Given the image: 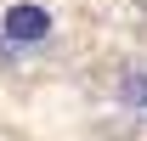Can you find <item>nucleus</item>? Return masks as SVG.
Instances as JSON below:
<instances>
[{"label":"nucleus","mask_w":147,"mask_h":141,"mask_svg":"<svg viewBox=\"0 0 147 141\" xmlns=\"http://www.w3.org/2000/svg\"><path fill=\"white\" fill-rule=\"evenodd\" d=\"M113 102L125 107L130 119H142V124H147V68H130V73H119V90H113Z\"/></svg>","instance_id":"2"},{"label":"nucleus","mask_w":147,"mask_h":141,"mask_svg":"<svg viewBox=\"0 0 147 141\" xmlns=\"http://www.w3.org/2000/svg\"><path fill=\"white\" fill-rule=\"evenodd\" d=\"M51 34H57V17L40 0H11V6L0 11V51L6 56L40 51V45H51Z\"/></svg>","instance_id":"1"}]
</instances>
